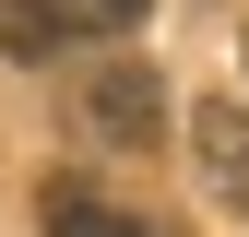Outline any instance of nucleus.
Masks as SVG:
<instances>
[{
    "instance_id": "obj_3",
    "label": "nucleus",
    "mask_w": 249,
    "mask_h": 237,
    "mask_svg": "<svg viewBox=\"0 0 249 237\" xmlns=\"http://www.w3.org/2000/svg\"><path fill=\"white\" fill-rule=\"evenodd\" d=\"M71 107H83V131H95V142H154V131H166V83L131 71V59H119V71H95Z\"/></svg>"
},
{
    "instance_id": "obj_4",
    "label": "nucleus",
    "mask_w": 249,
    "mask_h": 237,
    "mask_svg": "<svg viewBox=\"0 0 249 237\" xmlns=\"http://www.w3.org/2000/svg\"><path fill=\"white\" fill-rule=\"evenodd\" d=\"M190 154H202V190L226 202V214H249V107H237V95H213V107L190 118Z\"/></svg>"
},
{
    "instance_id": "obj_2",
    "label": "nucleus",
    "mask_w": 249,
    "mask_h": 237,
    "mask_svg": "<svg viewBox=\"0 0 249 237\" xmlns=\"http://www.w3.org/2000/svg\"><path fill=\"white\" fill-rule=\"evenodd\" d=\"M36 225H48V237H166L154 214L107 202L95 178H71V166H48V178H36Z\"/></svg>"
},
{
    "instance_id": "obj_1",
    "label": "nucleus",
    "mask_w": 249,
    "mask_h": 237,
    "mask_svg": "<svg viewBox=\"0 0 249 237\" xmlns=\"http://www.w3.org/2000/svg\"><path fill=\"white\" fill-rule=\"evenodd\" d=\"M142 0H0V48L12 59H48V48H83V36H131Z\"/></svg>"
}]
</instances>
